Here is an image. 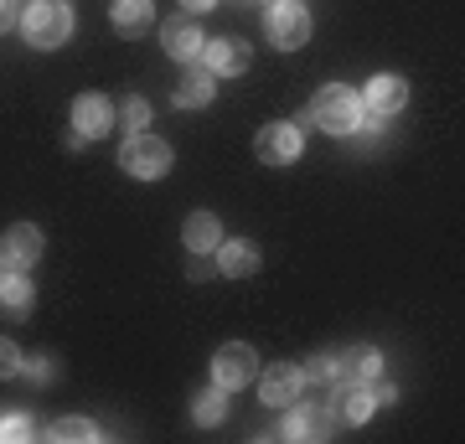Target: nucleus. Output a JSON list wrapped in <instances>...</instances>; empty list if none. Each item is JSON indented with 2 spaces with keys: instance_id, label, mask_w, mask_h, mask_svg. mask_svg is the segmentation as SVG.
Segmentation results:
<instances>
[{
  "instance_id": "23",
  "label": "nucleus",
  "mask_w": 465,
  "mask_h": 444,
  "mask_svg": "<svg viewBox=\"0 0 465 444\" xmlns=\"http://www.w3.org/2000/svg\"><path fill=\"white\" fill-rule=\"evenodd\" d=\"M150 124V104L140 99V94H130V99H124V130L130 134H140Z\"/></svg>"
},
{
  "instance_id": "27",
  "label": "nucleus",
  "mask_w": 465,
  "mask_h": 444,
  "mask_svg": "<svg viewBox=\"0 0 465 444\" xmlns=\"http://www.w3.org/2000/svg\"><path fill=\"white\" fill-rule=\"evenodd\" d=\"M11 26H21V11H16V0H0V36L11 32Z\"/></svg>"
},
{
  "instance_id": "7",
  "label": "nucleus",
  "mask_w": 465,
  "mask_h": 444,
  "mask_svg": "<svg viewBox=\"0 0 465 444\" xmlns=\"http://www.w3.org/2000/svg\"><path fill=\"white\" fill-rule=\"evenodd\" d=\"M300 145H305L300 124L280 119V124H264V130H259V140H253V155H259L264 165H290V161L300 155Z\"/></svg>"
},
{
  "instance_id": "4",
  "label": "nucleus",
  "mask_w": 465,
  "mask_h": 444,
  "mask_svg": "<svg viewBox=\"0 0 465 444\" xmlns=\"http://www.w3.org/2000/svg\"><path fill=\"white\" fill-rule=\"evenodd\" d=\"M264 32H269V42H274V47L295 52V47H305V42H311V11H305L300 0H274V5H269Z\"/></svg>"
},
{
  "instance_id": "5",
  "label": "nucleus",
  "mask_w": 465,
  "mask_h": 444,
  "mask_svg": "<svg viewBox=\"0 0 465 444\" xmlns=\"http://www.w3.org/2000/svg\"><path fill=\"white\" fill-rule=\"evenodd\" d=\"M249 378H259V357H253L249 341H228L217 346L213 357V382L223 393H238V388H249Z\"/></svg>"
},
{
  "instance_id": "1",
  "label": "nucleus",
  "mask_w": 465,
  "mask_h": 444,
  "mask_svg": "<svg viewBox=\"0 0 465 444\" xmlns=\"http://www.w3.org/2000/svg\"><path fill=\"white\" fill-rule=\"evenodd\" d=\"M311 124L326 134L362 130V99L351 94L347 83H326V88H316V99H311Z\"/></svg>"
},
{
  "instance_id": "16",
  "label": "nucleus",
  "mask_w": 465,
  "mask_h": 444,
  "mask_svg": "<svg viewBox=\"0 0 465 444\" xmlns=\"http://www.w3.org/2000/svg\"><path fill=\"white\" fill-rule=\"evenodd\" d=\"M217 269L228 274V280H249L253 269H259V248L249 238H232V243H217Z\"/></svg>"
},
{
  "instance_id": "14",
  "label": "nucleus",
  "mask_w": 465,
  "mask_h": 444,
  "mask_svg": "<svg viewBox=\"0 0 465 444\" xmlns=\"http://www.w3.org/2000/svg\"><path fill=\"white\" fill-rule=\"evenodd\" d=\"M161 42H166V52L176 57V63H197L202 47H207V36L197 32V21L192 16H171L166 32H161Z\"/></svg>"
},
{
  "instance_id": "28",
  "label": "nucleus",
  "mask_w": 465,
  "mask_h": 444,
  "mask_svg": "<svg viewBox=\"0 0 465 444\" xmlns=\"http://www.w3.org/2000/svg\"><path fill=\"white\" fill-rule=\"evenodd\" d=\"M213 5H217V0H182L186 16H197V11H213Z\"/></svg>"
},
{
  "instance_id": "13",
  "label": "nucleus",
  "mask_w": 465,
  "mask_h": 444,
  "mask_svg": "<svg viewBox=\"0 0 465 444\" xmlns=\"http://www.w3.org/2000/svg\"><path fill=\"white\" fill-rule=\"evenodd\" d=\"M336 413H341V424H367L378 413L372 382H336Z\"/></svg>"
},
{
  "instance_id": "24",
  "label": "nucleus",
  "mask_w": 465,
  "mask_h": 444,
  "mask_svg": "<svg viewBox=\"0 0 465 444\" xmlns=\"http://www.w3.org/2000/svg\"><path fill=\"white\" fill-rule=\"evenodd\" d=\"M16 372H21V351H16V341L0 336V378H16Z\"/></svg>"
},
{
  "instance_id": "6",
  "label": "nucleus",
  "mask_w": 465,
  "mask_h": 444,
  "mask_svg": "<svg viewBox=\"0 0 465 444\" xmlns=\"http://www.w3.org/2000/svg\"><path fill=\"white\" fill-rule=\"evenodd\" d=\"M259 398H264L269 409H290V403H300L305 398V372L290 362H274L259 372Z\"/></svg>"
},
{
  "instance_id": "18",
  "label": "nucleus",
  "mask_w": 465,
  "mask_h": 444,
  "mask_svg": "<svg viewBox=\"0 0 465 444\" xmlns=\"http://www.w3.org/2000/svg\"><path fill=\"white\" fill-rule=\"evenodd\" d=\"M182 243L192 248V253H207V248L223 243V228H217V217L213 212H192L182 222Z\"/></svg>"
},
{
  "instance_id": "10",
  "label": "nucleus",
  "mask_w": 465,
  "mask_h": 444,
  "mask_svg": "<svg viewBox=\"0 0 465 444\" xmlns=\"http://www.w3.org/2000/svg\"><path fill=\"white\" fill-rule=\"evenodd\" d=\"M109 124H114V104L104 99V94H78L73 99V130H78V140H104Z\"/></svg>"
},
{
  "instance_id": "2",
  "label": "nucleus",
  "mask_w": 465,
  "mask_h": 444,
  "mask_svg": "<svg viewBox=\"0 0 465 444\" xmlns=\"http://www.w3.org/2000/svg\"><path fill=\"white\" fill-rule=\"evenodd\" d=\"M21 32H26V42L42 52L63 47L67 36H73V11H67L63 0H32L26 11H21Z\"/></svg>"
},
{
  "instance_id": "11",
  "label": "nucleus",
  "mask_w": 465,
  "mask_h": 444,
  "mask_svg": "<svg viewBox=\"0 0 465 444\" xmlns=\"http://www.w3.org/2000/svg\"><path fill=\"white\" fill-rule=\"evenodd\" d=\"M202 57H207V73H213V78H238V73H249V42H238V36L207 42Z\"/></svg>"
},
{
  "instance_id": "9",
  "label": "nucleus",
  "mask_w": 465,
  "mask_h": 444,
  "mask_svg": "<svg viewBox=\"0 0 465 444\" xmlns=\"http://www.w3.org/2000/svg\"><path fill=\"white\" fill-rule=\"evenodd\" d=\"M378 372H382V357L362 341L341 346V351L331 357V382H372Z\"/></svg>"
},
{
  "instance_id": "12",
  "label": "nucleus",
  "mask_w": 465,
  "mask_h": 444,
  "mask_svg": "<svg viewBox=\"0 0 465 444\" xmlns=\"http://www.w3.org/2000/svg\"><path fill=\"white\" fill-rule=\"evenodd\" d=\"M42 228L36 222H16V228L5 232V243H0V263H11V269H32L42 259Z\"/></svg>"
},
{
  "instance_id": "17",
  "label": "nucleus",
  "mask_w": 465,
  "mask_h": 444,
  "mask_svg": "<svg viewBox=\"0 0 465 444\" xmlns=\"http://www.w3.org/2000/svg\"><path fill=\"white\" fill-rule=\"evenodd\" d=\"M109 21H114V32L134 36L155 21V5H150V0H109Z\"/></svg>"
},
{
  "instance_id": "20",
  "label": "nucleus",
  "mask_w": 465,
  "mask_h": 444,
  "mask_svg": "<svg viewBox=\"0 0 465 444\" xmlns=\"http://www.w3.org/2000/svg\"><path fill=\"white\" fill-rule=\"evenodd\" d=\"M192 419H197L202 429H213V424H223V419H228V393H223V388H207V393H197V403H192Z\"/></svg>"
},
{
  "instance_id": "25",
  "label": "nucleus",
  "mask_w": 465,
  "mask_h": 444,
  "mask_svg": "<svg viewBox=\"0 0 465 444\" xmlns=\"http://www.w3.org/2000/svg\"><path fill=\"white\" fill-rule=\"evenodd\" d=\"M300 372H305V382H311V378L326 382V378H331V357H311V362L300 367Z\"/></svg>"
},
{
  "instance_id": "15",
  "label": "nucleus",
  "mask_w": 465,
  "mask_h": 444,
  "mask_svg": "<svg viewBox=\"0 0 465 444\" xmlns=\"http://www.w3.org/2000/svg\"><path fill=\"white\" fill-rule=\"evenodd\" d=\"M32 280H26V269H11V274H0V315H11V321H21V315L32 311Z\"/></svg>"
},
{
  "instance_id": "21",
  "label": "nucleus",
  "mask_w": 465,
  "mask_h": 444,
  "mask_svg": "<svg viewBox=\"0 0 465 444\" xmlns=\"http://www.w3.org/2000/svg\"><path fill=\"white\" fill-rule=\"evenodd\" d=\"M47 439H57V444H88V439H99V424H88V419H57V424L47 429Z\"/></svg>"
},
{
  "instance_id": "26",
  "label": "nucleus",
  "mask_w": 465,
  "mask_h": 444,
  "mask_svg": "<svg viewBox=\"0 0 465 444\" xmlns=\"http://www.w3.org/2000/svg\"><path fill=\"white\" fill-rule=\"evenodd\" d=\"M21 372H26L32 382H47L52 378V362H47V357H32V362H21Z\"/></svg>"
},
{
  "instance_id": "3",
  "label": "nucleus",
  "mask_w": 465,
  "mask_h": 444,
  "mask_svg": "<svg viewBox=\"0 0 465 444\" xmlns=\"http://www.w3.org/2000/svg\"><path fill=\"white\" fill-rule=\"evenodd\" d=\"M119 165L130 171L134 182H155V176H166V171H171V145H166V140H155L150 130H140V134L124 140Z\"/></svg>"
},
{
  "instance_id": "22",
  "label": "nucleus",
  "mask_w": 465,
  "mask_h": 444,
  "mask_svg": "<svg viewBox=\"0 0 465 444\" xmlns=\"http://www.w3.org/2000/svg\"><path fill=\"white\" fill-rule=\"evenodd\" d=\"M32 434H36L32 419H21V413H5V419H0V439L5 444H26Z\"/></svg>"
},
{
  "instance_id": "19",
  "label": "nucleus",
  "mask_w": 465,
  "mask_h": 444,
  "mask_svg": "<svg viewBox=\"0 0 465 444\" xmlns=\"http://www.w3.org/2000/svg\"><path fill=\"white\" fill-rule=\"evenodd\" d=\"M217 94V83L207 67H192V73H182V83H176V104L182 109H202V104H213Z\"/></svg>"
},
{
  "instance_id": "8",
  "label": "nucleus",
  "mask_w": 465,
  "mask_h": 444,
  "mask_svg": "<svg viewBox=\"0 0 465 444\" xmlns=\"http://www.w3.org/2000/svg\"><path fill=\"white\" fill-rule=\"evenodd\" d=\"M403 104H409V83H403L399 73H378V78L367 83V94H362V114L393 119Z\"/></svg>"
}]
</instances>
